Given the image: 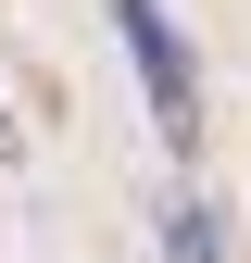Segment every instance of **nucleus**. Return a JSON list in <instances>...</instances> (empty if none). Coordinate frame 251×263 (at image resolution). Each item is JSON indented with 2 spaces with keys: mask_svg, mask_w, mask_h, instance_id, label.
<instances>
[{
  "mask_svg": "<svg viewBox=\"0 0 251 263\" xmlns=\"http://www.w3.org/2000/svg\"><path fill=\"white\" fill-rule=\"evenodd\" d=\"M164 251H176V263H226V238H213V201H176V213H164Z\"/></svg>",
  "mask_w": 251,
  "mask_h": 263,
  "instance_id": "2",
  "label": "nucleus"
},
{
  "mask_svg": "<svg viewBox=\"0 0 251 263\" xmlns=\"http://www.w3.org/2000/svg\"><path fill=\"white\" fill-rule=\"evenodd\" d=\"M101 13H113L126 63H138V101H151V138H164V151H201V63H188L176 13H164V0H101Z\"/></svg>",
  "mask_w": 251,
  "mask_h": 263,
  "instance_id": "1",
  "label": "nucleus"
},
{
  "mask_svg": "<svg viewBox=\"0 0 251 263\" xmlns=\"http://www.w3.org/2000/svg\"><path fill=\"white\" fill-rule=\"evenodd\" d=\"M13 151H25V138H13V113H0V163H13Z\"/></svg>",
  "mask_w": 251,
  "mask_h": 263,
  "instance_id": "3",
  "label": "nucleus"
}]
</instances>
